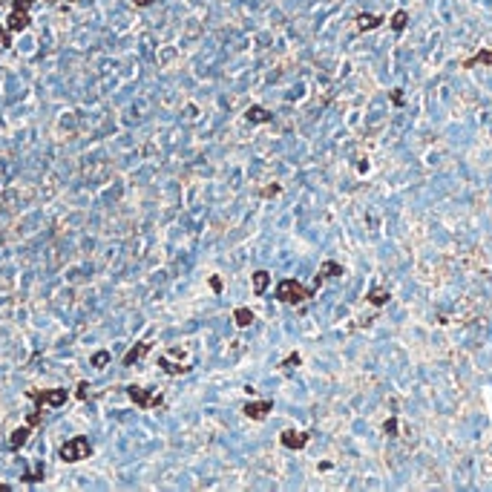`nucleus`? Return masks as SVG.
I'll use <instances>...</instances> for the list:
<instances>
[{
  "instance_id": "14",
  "label": "nucleus",
  "mask_w": 492,
  "mask_h": 492,
  "mask_svg": "<svg viewBox=\"0 0 492 492\" xmlns=\"http://www.w3.org/2000/svg\"><path fill=\"white\" fill-rule=\"evenodd\" d=\"M245 118L253 121V124H265V121H271V112H268V109H262V107H251L248 112H245Z\"/></svg>"
},
{
  "instance_id": "8",
  "label": "nucleus",
  "mask_w": 492,
  "mask_h": 492,
  "mask_svg": "<svg viewBox=\"0 0 492 492\" xmlns=\"http://www.w3.org/2000/svg\"><path fill=\"white\" fill-rule=\"evenodd\" d=\"M279 440H282V446L288 449H302L305 443H308V432H294V429H288L279 435Z\"/></svg>"
},
{
  "instance_id": "28",
  "label": "nucleus",
  "mask_w": 492,
  "mask_h": 492,
  "mask_svg": "<svg viewBox=\"0 0 492 492\" xmlns=\"http://www.w3.org/2000/svg\"><path fill=\"white\" fill-rule=\"evenodd\" d=\"M69 3H78V0H69Z\"/></svg>"
},
{
  "instance_id": "29",
  "label": "nucleus",
  "mask_w": 492,
  "mask_h": 492,
  "mask_svg": "<svg viewBox=\"0 0 492 492\" xmlns=\"http://www.w3.org/2000/svg\"><path fill=\"white\" fill-rule=\"evenodd\" d=\"M46 3H55V0H46Z\"/></svg>"
},
{
  "instance_id": "22",
  "label": "nucleus",
  "mask_w": 492,
  "mask_h": 492,
  "mask_svg": "<svg viewBox=\"0 0 492 492\" xmlns=\"http://www.w3.org/2000/svg\"><path fill=\"white\" fill-rule=\"evenodd\" d=\"M277 193H279V184H271V187L262 190V199H271V196H277Z\"/></svg>"
},
{
  "instance_id": "19",
  "label": "nucleus",
  "mask_w": 492,
  "mask_h": 492,
  "mask_svg": "<svg viewBox=\"0 0 492 492\" xmlns=\"http://www.w3.org/2000/svg\"><path fill=\"white\" fill-rule=\"evenodd\" d=\"M406 23H409V15H406V12H397V15L392 18V29H394V32H403Z\"/></svg>"
},
{
  "instance_id": "16",
  "label": "nucleus",
  "mask_w": 492,
  "mask_h": 492,
  "mask_svg": "<svg viewBox=\"0 0 492 492\" xmlns=\"http://www.w3.org/2000/svg\"><path fill=\"white\" fill-rule=\"evenodd\" d=\"M37 481H44V464H35V469L23 472V483H37Z\"/></svg>"
},
{
  "instance_id": "15",
  "label": "nucleus",
  "mask_w": 492,
  "mask_h": 492,
  "mask_svg": "<svg viewBox=\"0 0 492 492\" xmlns=\"http://www.w3.org/2000/svg\"><path fill=\"white\" fill-rule=\"evenodd\" d=\"M109 360H112V357H109V351H95V354L90 357V363H92L95 371H104V368L109 366Z\"/></svg>"
},
{
  "instance_id": "18",
  "label": "nucleus",
  "mask_w": 492,
  "mask_h": 492,
  "mask_svg": "<svg viewBox=\"0 0 492 492\" xmlns=\"http://www.w3.org/2000/svg\"><path fill=\"white\" fill-rule=\"evenodd\" d=\"M472 63H492V49H483V52H478L475 58H469L466 66H472Z\"/></svg>"
},
{
  "instance_id": "7",
  "label": "nucleus",
  "mask_w": 492,
  "mask_h": 492,
  "mask_svg": "<svg viewBox=\"0 0 492 492\" xmlns=\"http://www.w3.org/2000/svg\"><path fill=\"white\" fill-rule=\"evenodd\" d=\"M29 23H32L29 9H15V6H12V12H9V32H23Z\"/></svg>"
},
{
  "instance_id": "25",
  "label": "nucleus",
  "mask_w": 492,
  "mask_h": 492,
  "mask_svg": "<svg viewBox=\"0 0 492 492\" xmlns=\"http://www.w3.org/2000/svg\"><path fill=\"white\" fill-rule=\"evenodd\" d=\"M87 386H90L87 380H81V383H78V397H87Z\"/></svg>"
},
{
  "instance_id": "9",
  "label": "nucleus",
  "mask_w": 492,
  "mask_h": 492,
  "mask_svg": "<svg viewBox=\"0 0 492 492\" xmlns=\"http://www.w3.org/2000/svg\"><path fill=\"white\" fill-rule=\"evenodd\" d=\"M147 351H150V343H135L133 349H130V351L124 354L121 366H127V368H130V366H135L138 360H144V357H147Z\"/></svg>"
},
{
  "instance_id": "17",
  "label": "nucleus",
  "mask_w": 492,
  "mask_h": 492,
  "mask_svg": "<svg viewBox=\"0 0 492 492\" xmlns=\"http://www.w3.org/2000/svg\"><path fill=\"white\" fill-rule=\"evenodd\" d=\"M340 274H343V268L337 265V262H325V265L320 268V277L322 279H325V277H340Z\"/></svg>"
},
{
  "instance_id": "13",
  "label": "nucleus",
  "mask_w": 492,
  "mask_h": 492,
  "mask_svg": "<svg viewBox=\"0 0 492 492\" xmlns=\"http://www.w3.org/2000/svg\"><path fill=\"white\" fill-rule=\"evenodd\" d=\"M233 322H236L239 328H248V325L253 322V311L251 308H236V311H233Z\"/></svg>"
},
{
  "instance_id": "4",
  "label": "nucleus",
  "mask_w": 492,
  "mask_h": 492,
  "mask_svg": "<svg viewBox=\"0 0 492 492\" xmlns=\"http://www.w3.org/2000/svg\"><path fill=\"white\" fill-rule=\"evenodd\" d=\"M29 400L44 403V406H49V409H61V406H66V400H69V392H66V389H41V392H29Z\"/></svg>"
},
{
  "instance_id": "23",
  "label": "nucleus",
  "mask_w": 492,
  "mask_h": 492,
  "mask_svg": "<svg viewBox=\"0 0 492 492\" xmlns=\"http://www.w3.org/2000/svg\"><path fill=\"white\" fill-rule=\"evenodd\" d=\"M285 366H299V354H296V351L285 357Z\"/></svg>"
},
{
  "instance_id": "24",
  "label": "nucleus",
  "mask_w": 492,
  "mask_h": 492,
  "mask_svg": "<svg viewBox=\"0 0 492 492\" xmlns=\"http://www.w3.org/2000/svg\"><path fill=\"white\" fill-rule=\"evenodd\" d=\"M210 288L219 294V291H222V279H219V277H210Z\"/></svg>"
},
{
  "instance_id": "20",
  "label": "nucleus",
  "mask_w": 492,
  "mask_h": 492,
  "mask_svg": "<svg viewBox=\"0 0 492 492\" xmlns=\"http://www.w3.org/2000/svg\"><path fill=\"white\" fill-rule=\"evenodd\" d=\"M0 46H3V49H9V46H12V32H9V29H3V26H0Z\"/></svg>"
},
{
  "instance_id": "12",
  "label": "nucleus",
  "mask_w": 492,
  "mask_h": 492,
  "mask_svg": "<svg viewBox=\"0 0 492 492\" xmlns=\"http://www.w3.org/2000/svg\"><path fill=\"white\" fill-rule=\"evenodd\" d=\"M268 282H271V274L268 271H256L253 274V294H265V288H268Z\"/></svg>"
},
{
  "instance_id": "3",
  "label": "nucleus",
  "mask_w": 492,
  "mask_h": 492,
  "mask_svg": "<svg viewBox=\"0 0 492 492\" xmlns=\"http://www.w3.org/2000/svg\"><path fill=\"white\" fill-rule=\"evenodd\" d=\"M127 397H130L138 409H161V406H164V394L150 392V389H144V386H127Z\"/></svg>"
},
{
  "instance_id": "6",
  "label": "nucleus",
  "mask_w": 492,
  "mask_h": 492,
  "mask_svg": "<svg viewBox=\"0 0 492 492\" xmlns=\"http://www.w3.org/2000/svg\"><path fill=\"white\" fill-rule=\"evenodd\" d=\"M271 409H274V403L271 400H251L245 403V414L251 418V421H265L271 414Z\"/></svg>"
},
{
  "instance_id": "11",
  "label": "nucleus",
  "mask_w": 492,
  "mask_h": 492,
  "mask_svg": "<svg viewBox=\"0 0 492 492\" xmlns=\"http://www.w3.org/2000/svg\"><path fill=\"white\" fill-rule=\"evenodd\" d=\"M383 23V18H377V15H368V12H363L357 18V29L360 32H368V29H374V26H380Z\"/></svg>"
},
{
  "instance_id": "26",
  "label": "nucleus",
  "mask_w": 492,
  "mask_h": 492,
  "mask_svg": "<svg viewBox=\"0 0 492 492\" xmlns=\"http://www.w3.org/2000/svg\"><path fill=\"white\" fill-rule=\"evenodd\" d=\"M135 6H153V0H133Z\"/></svg>"
},
{
  "instance_id": "1",
  "label": "nucleus",
  "mask_w": 492,
  "mask_h": 492,
  "mask_svg": "<svg viewBox=\"0 0 492 492\" xmlns=\"http://www.w3.org/2000/svg\"><path fill=\"white\" fill-rule=\"evenodd\" d=\"M58 455H61L63 464H78V461H87V458L92 455V440L84 438V435H78V438L66 440Z\"/></svg>"
},
{
  "instance_id": "21",
  "label": "nucleus",
  "mask_w": 492,
  "mask_h": 492,
  "mask_svg": "<svg viewBox=\"0 0 492 492\" xmlns=\"http://www.w3.org/2000/svg\"><path fill=\"white\" fill-rule=\"evenodd\" d=\"M368 299H371V302H386V299H389V294H386V291H380V288H374Z\"/></svg>"
},
{
  "instance_id": "27",
  "label": "nucleus",
  "mask_w": 492,
  "mask_h": 492,
  "mask_svg": "<svg viewBox=\"0 0 492 492\" xmlns=\"http://www.w3.org/2000/svg\"><path fill=\"white\" fill-rule=\"evenodd\" d=\"M9 489H12L9 483H0V492H9Z\"/></svg>"
},
{
  "instance_id": "5",
  "label": "nucleus",
  "mask_w": 492,
  "mask_h": 492,
  "mask_svg": "<svg viewBox=\"0 0 492 492\" xmlns=\"http://www.w3.org/2000/svg\"><path fill=\"white\" fill-rule=\"evenodd\" d=\"M159 368L167 371V374H173V377H179V374H187L190 368H193V363H176L170 351H164V354L159 357Z\"/></svg>"
},
{
  "instance_id": "2",
  "label": "nucleus",
  "mask_w": 492,
  "mask_h": 492,
  "mask_svg": "<svg viewBox=\"0 0 492 492\" xmlns=\"http://www.w3.org/2000/svg\"><path fill=\"white\" fill-rule=\"evenodd\" d=\"M308 296H314V288H305L302 282H296V279H282V282L277 285V299L279 302L299 305L302 299H308Z\"/></svg>"
},
{
  "instance_id": "10",
  "label": "nucleus",
  "mask_w": 492,
  "mask_h": 492,
  "mask_svg": "<svg viewBox=\"0 0 492 492\" xmlns=\"http://www.w3.org/2000/svg\"><path fill=\"white\" fill-rule=\"evenodd\" d=\"M29 435H32V426L29 423H23V426H18V429L12 432V438H9V446L18 452V449H23V443L29 440Z\"/></svg>"
}]
</instances>
